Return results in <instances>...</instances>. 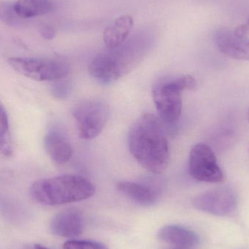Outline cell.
<instances>
[{"instance_id":"obj_3","label":"cell","mask_w":249,"mask_h":249,"mask_svg":"<svg viewBox=\"0 0 249 249\" xmlns=\"http://www.w3.org/2000/svg\"><path fill=\"white\" fill-rule=\"evenodd\" d=\"M94 193V185L89 179L72 174L42 178L34 182L30 187L32 199L47 206L81 201L92 197Z\"/></svg>"},{"instance_id":"obj_6","label":"cell","mask_w":249,"mask_h":249,"mask_svg":"<svg viewBox=\"0 0 249 249\" xmlns=\"http://www.w3.org/2000/svg\"><path fill=\"white\" fill-rule=\"evenodd\" d=\"M109 114V107L102 101L86 100L76 105L72 115L80 137L84 140L97 137L106 125Z\"/></svg>"},{"instance_id":"obj_17","label":"cell","mask_w":249,"mask_h":249,"mask_svg":"<svg viewBox=\"0 0 249 249\" xmlns=\"http://www.w3.org/2000/svg\"><path fill=\"white\" fill-rule=\"evenodd\" d=\"M0 21L13 27H18L23 24V19L18 16L14 3L0 1Z\"/></svg>"},{"instance_id":"obj_24","label":"cell","mask_w":249,"mask_h":249,"mask_svg":"<svg viewBox=\"0 0 249 249\" xmlns=\"http://www.w3.org/2000/svg\"><path fill=\"white\" fill-rule=\"evenodd\" d=\"M248 119H249V111H248Z\"/></svg>"},{"instance_id":"obj_13","label":"cell","mask_w":249,"mask_h":249,"mask_svg":"<svg viewBox=\"0 0 249 249\" xmlns=\"http://www.w3.org/2000/svg\"><path fill=\"white\" fill-rule=\"evenodd\" d=\"M134 21L129 15L120 16L110 26L105 29L103 40L108 49H115L121 46L128 39Z\"/></svg>"},{"instance_id":"obj_15","label":"cell","mask_w":249,"mask_h":249,"mask_svg":"<svg viewBox=\"0 0 249 249\" xmlns=\"http://www.w3.org/2000/svg\"><path fill=\"white\" fill-rule=\"evenodd\" d=\"M14 4L18 16L23 20L45 16L55 8L52 0H17Z\"/></svg>"},{"instance_id":"obj_21","label":"cell","mask_w":249,"mask_h":249,"mask_svg":"<svg viewBox=\"0 0 249 249\" xmlns=\"http://www.w3.org/2000/svg\"><path fill=\"white\" fill-rule=\"evenodd\" d=\"M235 35L240 37L247 38L249 35V18L248 20L245 22L244 24L238 26L236 29L234 30Z\"/></svg>"},{"instance_id":"obj_23","label":"cell","mask_w":249,"mask_h":249,"mask_svg":"<svg viewBox=\"0 0 249 249\" xmlns=\"http://www.w3.org/2000/svg\"><path fill=\"white\" fill-rule=\"evenodd\" d=\"M171 249H185V248H181V247H174V248Z\"/></svg>"},{"instance_id":"obj_1","label":"cell","mask_w":249,"mask_h":249,"mask_svg":"<svg viewBox=\"0 0 249 249\" xmlns=\"http://www.w3.org/2000/svg\"><path fill=\"white\" fill-rule=\"evenodd\" d=\"M128 147L138 163L152 174H161L169 165L168 140L159 118L152 114H144L132 125Z\"/></svg>"},{"instance_id":"obj_5","label":"cell","mask_w":249,"mask_h":249,"mask_svg":"<svg viewBox=\"0 0 249 249\" xmlns=\"http://www.w3.org/2000/svg\"><path fill=\"white\" fill-rule=\"evenodd\" d=\"M10 67L19 74L36 81H57L67 77L70 67L61 59L13 57L8 59Z\"/></svg>"},{"instance_id":"obj_14","label":"cell","mask_w":249,"mask_h":249,"mask_svg":"<svg viewBox=\"0 0 249 249\" xmlns=\"http://www.w3.org/2000/svg\"><path fill=\"white\" fill-rule=\"evenodd\" d=\"M121 193L142 206H152L158 202L159 194L153 187L140 183L122 181L117 184Z\"/></svg>"},{"instance_id":"obj_16","label":"cell","mask_w":249,"mask_h":249,"mask_svg":"<svg viewBox=\"0 0 249 249\" xmlns=\"http://www.w3.org/2000/svg\"><path fill=\"white\" fill-rule=\"evenodd\" d=\"M0 153L6 157L13 154L10 124L5 108L0 102Z\"/></svg>"},{"instance_id":"obj_22","label":"cell","mask_w":249,"mask_h":249,"mask_svg":"<svg viewBox=\"0 0 249 249\" xmlns=\"http://www.w3.org/2000/svg\"><path fill=\"white\" fill-rule=\"evenodd\" d=\"M24 249H49L46 248V247H43V246L40 245V244H35V245L32 246V247H27Z\"/></svg>"},{"instance_id":"obj_10","label":"cell","mask_w":249,"mask_h":249,"mask_svg":"<svg viewBox=\"0 0 249 249\" xmlns=\"http://www.w3.org/2000/svg\"><path fill=\"white\" fill-rule=\"evenodd\" d=\"M53 234L64 238H74L83 232L84 219L83 213L77 209H68L55 215L51 222Z\"/></svg>"},{"instance_id":"obj_2","label":"cell","mask_w":249,"mask_h":249,"mask_svg":"<svg viewBox=\"0 0 249 249\" xmlns=\"http://www.w3.org/2000/svg\"><path fill=\"white\" fill-rule=\"evenodd\" d=\"M148 48L149 41L143 36L126 41L115 49H108L96 55L89 64V74L102 84H111L134 69Z\"/></svg>"},{"instance_id":"obj_7","label":"cell","mask_w":249,"mask_h":249,"mask_svg":"<svg viewBox=\"0 0 249 249\" xmlns=\"http://www.w3.org/2000/svg\"><path fill=\"white\" fill-rule=\"evenodd\" d=\"M189 172L197 181L207 183H222L225 175L210 146L198 143L193 146L189 157Z\"/></svg>"},{"instance_id":"obj_8","label":"cell","mask_w":249,"mask_h":249,"mask_svg":"<svg viewBox=\"0 0 249 249\" xmlns=\"http://www.w3.org/2000/svg\"><path fill=\"white\" fill-rule=\"evenodd\" d=\"M192 203L200 212L213 216H227L238 206V196L231 187H220L199 194L193 198Z\"/></svg>"},{"instance_id":"obj_4","label":"cell","mask_w":249,"mask_h":249,"mask_svg":"<svg viewBox=\"0 0 249 249\" xmlns=\"http://www.w3.org/2000/svg\"><path fill=\"white\" fill-rule=\"evenodd\" d=\"M197 86L196 79L184 75L160 80L153 88V99L160 118L164 123L174 124L179 119L182 108L181 93L193 90Z\"/></svg>"},{"instance_id":"obj_18","label":"cell","mask_w":249,"mask_h":249,"mask_svg":"<svg viewBox=\"0 0 249 249\" xmlns=\"http://www.w3.org/2000/svg\"><path fill=\"white\" fill-rule=\"evenodd\" d=\"M64 249H108L106 246L101 243L92 241H67L63 246Z\"/></svg>"},{"instance_id":"obj_20","label":"cell","mask_w":249,"mask_h":249,"mask_svg":"<svg viewBox=\"0 0 249 249\" xmlns=\"http://www.w3.org/2000/svg\"><path fill=\"white\" fill-rule=\"evenodd\" d=\"M39 33L41 36L47 40H52L56 35L55 29L50 25H42L39 29Z\"/></svg>"},{"instance_id":"obj_12","label":"cell","mask_w":249,"mask_h":249,"mask_svg":"<svg viewBox=\"0 0 249 249\" xmlns=\"http://www.w3.org/2000/svg\"><path fill=\"white\" fill-rule=\"evenodd\" d=\"M158 237L174 247L192 249L199 243V237L196 232L178 225L164 227L158 232Z\"/></svg>"},{"instance_id":"obj_19","label":"cell","mask_w":249,"mask_h":249,"mask_svg":"<svg viewBox=\"0 0 249 249\" xmlns=\"http://www.w3.org/2000/svg\"><path fill=\"white\" fill-rule=\"evenodd\" d=\"M62 80V79H61ZM61 80H57L58 83H55L53 86V95L57 99H64L68 95L70 87L68 83L61 81Z\"/></svg>"},{"instance_id":"obj_11","label":"cell","mask_w":249,"mask_h":249,"mask_svg":"<svg viewBox=\"0 0 249 249\" xmlns=\"http://www.w3.org/2000/svg\"><path fill=\"white\" fill-rule=\"evenodd\" d=\"M44 146L51 159L58 165L67 163L72 156L71 143L57 129L49 130L44 139Z\"/></svg>"},{"instance_id":"obj_9","label":"cell","mask_w":249,"mask_h":249,"mask_svg":"<svg viewBox=\"0 0 249 249\" xmlns=\"http://www.w3.org/2000/svg\"><path fill=\"white\" fill-rule=\"evenodd\" d=\"M215 45L222 53L235 60L249 61V39L237 36L234 31L220 29L213 35Z\"/></svg>"}]
</instances>
